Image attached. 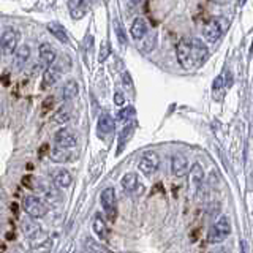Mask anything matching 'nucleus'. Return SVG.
Wrapping results in <instances>:
<instances>
[{
  "label": "nucleus",
  "mask_w": 253,
  "mask_h": 253,
  "mask_svg": "<svg viewBox=\"0 0 253 253\" xmlns=\"http://www.w3.org/2000/svg\"><path fill=\"white\" fill-rule=\"evenodd\" d=\"M30 190L38 195V198L46 203H51L52 206H57L62 203V193L60 188L54 184L52 180L44 179V177H32V184H30Z\"/></svg>",
  "instance_id": "1"
},
{
  "label": "nucleus",
  "mask_w": 253,
  "mask_h": 253,
  "mask_svg": "<svg viewBox=\"0 0 253 253\" xmlns=\"http://www.w3.org/2000/svg\"><path fill=\"white\" fill-rule=\"evenodd\" d=\"M229 29V19L226 16H213L212 19L208 21V24L203 29V37L206 42L217 43L218 40L225 37V34Z\"/></svg>",
  "instance_id": "2"
},
{
  "label": "nucleus",
  "mask_w": 253,
  "mask_h": 253,
  "mask_svg": "<svg viewBox=\"0 0 253 253\" xmlns=\"http://www.w3.org/2000/svg\"><path fill=\"white\" fill-rule=\"evenodd\" d=\"M176 59L179 62V65L184 70H195V68H198L190 38H182L180 42L177 43V46H176Z\"/></svg>",
  "instance_id": "3"
},
{
  "label": "nucleus",
  "mask_w": 253,
  "mask_h": 253,
  "mask_svg": "<svg viewBox=\"0 0 253 253\" xmlns=\"http://www.w3.org/2000/svg\"><path fill=\"white\" fill-rule=\"evenodd\" d=\"M22 209L27 217H32L35 220L46 217L47 211H49L47 209V204L42 198H38L35 195H26L22 198Z\"/></svg>",
  "instance_id": "4"
},
{
  "label": "nucleus",
  "mask_w": 253,
  "mask_h": 253,
  "mask_svg": "<svg viewBox=\"0 0 253 253\" xmlns=\"http://www.w3.org/2000/svg\"><path fill=\"white\" fill-rule=\"evenodd\" d=\"M229 234H231V221H229V217L221 215L215 223L211 226L208 233V241L211 244H220V242H223Z\"/></svg>",
  "instance_id": "5"
},
{
  "label": "nucleus",
  "mask_w": 253,
  "mask_h": 253,
  "mask_svg": "<svg viewBox=\"0 0 253 253\" xmlns=\"http://www.w3.org/2000/svg\"><path fill=\"white\" fill-rule=\"evenodd\" d=\"M100 204L105 211L109 221H114L117 215V200H116V190L113 187L105 188L100 193Z\"/></svg>",
  "instance_id": "6"
},
{
  "label": "nucleus",
  "mask_w": 253,
  "mask_h": 253,
  "mask_svg": "<svg viewBox=\"0 0 253 253\" xmlns=\"http://www.w3.org/2000/svg\"><path fill=\"white\" fill-rule=\"evenodd\" d=\"M138 168L144 176H152L160 168V157L155 150H146L139 158Z\"/></svg>",
  "instance_id": "7"
},
{
  "label": "nucleus",
  "mask_w": 253,
  "mask_h": 253,
  "mask_svg": "<svg viewBox=\"0 0 253 253\" xmlns=\"http://www.w3.org/2000/svg\"><path fill=\"white\" fill-rule=\"evenodd\" d=\"M0 40H2L3 54L10 55V54H13L16 49H18L19 42H21V32L18 29H14V27H6L3 30L2 37H0Z\"/></svg>",
  "instance_id": "8"
},
{
  "label": "nucleus",
  "mask_w": 253,
  "mask_h": 253,
  "mask_svg": "<svg viewBox=\"0 0 253 253\" xmlns=\"http://www.w3.org/2000/svg\"><path fill=\"white\" fill-rule=\"evenodd\" d=\"M54 142H55V146L60 147V149H67V150H71L73 147H76L78 144V138H76V134L68 130V128H62L59 130L57 133H55V136H54Z\"/></svg>",
  "instance_id": "9"
},
{
  "label": "nucleus",
  "mask_w": 253,
  "mask_h": 253,
  "mask_svg": "<svg viewBox=\"0 0 253 253\" xmlns=\"http://www.w3.org/2000/svg\"><path fill=\"white\" fill-rule=\"evenodd\" d=\"M121 185L124 192L128 195H136L139 193V190L142 192V184L139 182V176L136 172H126L121 180Z\"/></svg>",
  "instance_id": "10"
},
{
  "label": "nucleus",
  "mask_w": 253,
  "mask_h": 253,
  "mask_svg": "<svg viewBox=\"0 0 253 253\" xmlns=\"http://www.w3.org/2000/svg\"><path fill=\"white\" fill-rule=\"evenodd\" d=\"M188 182L190 188L193 190V193H196L204 184V168L200 163H193L192 168L188 171Z\"/></svg>",
  "instance_id": "11"
},
{
  "label": "nucleus",
  "mask_w": 253,
  "mask_h": 253,
  "mask_svg": "<svg viewBox=\"0 0 253 253\" xmlns=\"http://www.w3.org/2000/svg\"><path fill=\"white\" fill-rule=\"evenodd\" d=\"M38 57L44 67H51L55 62V59H57V49L51 43L44 42L38 46Z\"/></svg>",
  "instance_id": "12"
},
{
  "label": "nucleus",
  "mask_w": 253,
  "mask_h": 253,
  "mask_svg": "<svg viewBox=\"0 0 253 253\" xmlns=\"http://www.w3.org/2000/svg\"><path fill=\"white\" fill-rule=\"evenodd\" d=\"M190 42H192V49H193V54H195V60H196V65L201 67L203 63L208 60L209 57V49L206 43L200 38H190Z\"/></svg>",
  "instance_id": "13"
},
{
  "label": "nucleus",
  "mask_w": 253,
  "mask_h": 253,
  "mask_svg": "<svg viewBox=\"0 0 253 253\" xmlns=\"http://www.w3.org/2000/svg\"><path fill=\"white\" fill-rule=\"evenodd\" d=\"M171 171L174 176L182 177L188 172V160L184 154H174L171 158Z\"/></svg>",
  "instance_id": "14"
},
{
  "label": "nucleus",
  "mask_w": 253,
  "mask_h": 253,
  "mask_svg": "<svg viewBox=\"0 0 253 253\" xmlns=\"http://www.w3.org/2000/svg\"><path fill=\"white\" fill-rule=\"evenodd\" d=\"M116 128V121L114 117L105 113L98 117V122H97V131H98V136H106V134L113 133Z\"/></svg>",
  "instance_id": "15"
},
{
  "label": "nucleus",
  "mask_w": 253,
  "mask_h": 253,
  "mask_svg": "<svg viewBox=\"0 0 253 253\" xmlns=\"http://www.w3.org/2000/svg\"><path fill=\"white\" fill-rule=\"evenodd\" d=\"M130 34L134 40H142L147 34H149V26H147V21L142 18V16H138L134 18V21L131 22V27H130Z\"/></svg>",
  "instance_id": "16"
},
{
  "label": "nucleus",
  "mask_w": 253,
  "mask_h": 253,
  "mask_svg": "<svg viewBox=\"0 0 253 253\" xmlns=\"http://www.w3.org/2000/svg\"><path fill=\"white\" fill-rule=\"evenodd\" d=\"M89 0H68V10L73 19H83L87 13Z\"/></svg>",
  "instance_id": "17"
},
{
  "label": "nucleus",
  "mask_w": 253,
  "mask_h": 253,
  "mask_svg": "<svg viewBox=\"0 0 253 253\" xmlns=\"http://www.w3.org/2000/svg\"><path fill=\"white\" fill-rule=\"evenodd\" d=\"M29 59H30V46H27V44L18 46V49L14 51L13 65H14L16 68H18V70H22L24 67L27 65Z\"/></svg>",
  "instance_id": "18"
},
{
  "label": "nucleus",
  "mask_w": 253,
  "mask_h": 253,
  "mask_svg": "<svg viewBox=\"0 0 253 253\" xmlns=\"http://www.w3.org/2000/svg\"><path fill=\"white\" fill-rule=\"evenodd\" d=\"M60 71L55 68L54 65L52 67H47L43 73V83H42V87L43 89H49V87L57 84V81L60 79Z\"/></svg>",
  "instance_id": "19"
},
{
  "label": "nucleus",
  "mask_w": 253,
  "mask_h": 253,
  "mask_svg": "<svg viewBox=\"0 0 253 253\" xmlns=\"http://www.w3.org/2000/svg\"><path fill=\"white\" fill-rule=\"evenodd\" d=\"M78 92H79V85L78 83L75 81V79H68V81L63 84L62 87V100L63 101H70V100H73L75 97H78Z\"/></svg>",
  "instance_id": "20"
},
{
  "label": "nucleus",
  "mask_w": 253,
  "mask_h": 253,
  "mask_svg": "<svg viewBox=\"0 0 253 253\" xmlns=\"http://www.w3.org/2000/svg\"><path fill=\"white\" fill-rule=\"evenodd\" d=\"M54 184L59 188H68L73 184V176L68 169H57L54 174Z\"/></svg>",
  "instance_id": "21"
},
{
  "label": "nucleus",
  "mask_w": 253,
  "mask_h": 253,
  "mask_svg": "<svg viewBox=\"0 0 253 253\" xmlns=\"http://www.w3.org/2000/svg\"><path fill=\"white\" fill-rule=\"evenodd\" d=\"M231 84H233L231 78L225 79V73L220 75L218 78H215V81H213V85H212L213 97H215V98H221V95H223V90L228 89V87H231Z\"/></svg>",
  "instance_id": "22"
},
{
  "label": "nucleus",
  "mask_w": 253,
  "mask_h": 253,
  "mask_svg": "<svg viewBox=\"0 0 253 253\" xmlns=\"http://www.w3.org/2000/svg\"><path fill=\"white\" fill-rule=\"evenodd\" d=\"M92 226H93V231H95V234H97L100 239H103V241H108V234H109V231H108V225H106V221H105V218H103L100 213H97V215L93 217V223H92Z\"/></svg>",
  "instance_id": "23"
},
{
  "label": "nucleus",
  "mask_w": 253,
  "mask_h": 253,
  "mask_svg": "<svg viewBox=\"0 0 253 253\" xmlns=\"http://www.w3.org/2000/svg\"><path fill=\"white\" fill-rule=\"evenodd\" d=\"M70 119H71V106L70 105H63L52 114V124L63 125V124H67Z\"/></svg>",
  "instance_id": "24"
},
{
  "label": "nucleus",
  "mask_w": 253,
  "mask_h": 253,
  "mask_svg": "<svg viewBox=\"0 0 253 253\" xmlns=\"http://www.w3.org/2000/svg\"><path fill=\"white\" fill-rule=\"evenodd\" d=\"M47 30H49V34H52V37L57 38V42L68 43V35H67V32H65V29H63L62 24L49 22V24H47Z\"/></svg>",
  "instance_id": "25"
},
{
  "label": "nucleus",
  "mask_w": 253,
  "mask_h": 253,
  "mask_svg": "<svg viewBox=\"0 0 253 253\" xmlns=\"http://www.w3.org/2000/svg\"><path fill=\"white\" fill-rule=\"evenodd\" d=\"M134 126H136V125H134V122H128V125H125V128L122 130L121 136H119V149H117V155L122 152L124 147H125V144L130 141L131 134H133V131H134Z\"/></svg>",
  "instance_id": "26"
},
{
  "label": "nucleus",
  "mask_w": 253,
  "mask_h": 253,
  "mask_svg": "<svg viewBox=\"0 0 253 253\" xmlns=\"http://www.w3.org/2000/svg\"><path fill=\"white\" fill-rule=\"evenodd\" d=\"M84 252L85 253H109L108 249H105L101 244L92 239V237H85L84 239Z\"/></svg>",
  "instance_id": "27"
},
{
  "label": "nucleus",
  "mask_w": 253,
  "mask_h": 253,
  "mask_svg": "<svg viewBox=\"0 0 253 253\" xmlns=\"http://www.w3.org/2000/svg\"><path fill=\"white\" fill-rule=\"evenodd\" d=\"M51 158L52 162H57V163H63V162H70V152L67 149H60V147H55L51 150Z\"/></svg>",
  "instance_id": "28"
},
{
  "label": "nucleus",
  "mask_w": 253,
  "mask_h": 253,
  "mask_svg": "<svg viewBox=\"0 0 253 253\" xmlns=\"http://www.w3.org/2000/svg\"><path fill=\"white\" fill-rule=\"evenodd\" d=\"M52 65L57 68L60 73H67V71H70V68H71V59L68 57V55H60V57H57L55 59V62L52 63Z\"/></svg>",
  "instance_id": "29"
},
{
  "label": "nucleus",
  "mask_w": 253,
  "mask_h": 253,
  "mask_svg": "<svg viewBox=\"0 0 253 253\" xmlns=\"http://www.w3.org/2000/svg\"><path fill=\"white\" fill-rule=\"evenodd\" d=\"M157 44V34H147L144 38L141 40V49L144 51V52H150V51H154V47Z\"/></svg>",
  "instance_id": "30"
},
{
  "label": "nucleus",
  "mask_w": 253,
  "mask_h": 253,
  "mask_svg": "<svg viewBox=\"0 0 253 253\" xmlns=\"http://www.w3.org/2000/svg\"><path fill=\"white\" fill-rule=\"evenodd\" d=\"M134 114H136V111H134L133 106H125L122 108L121 111H119V114H117V121H121V122H131V119L134 117Z\"/></svg>",
  "instance_id": "31"
},
{
  "label": "nucleus",
  "mask_w": 253,
  "mask_h": 253,
  "mask_svg": "<svg viewBox=\"0 0 253 253\" xmlns=\"http://www.w3.org/2000/svg\"><path fill=\"white\" fill-rule=\"evenodd\" d=\"M114 30H116V35H117L119 43H121L122 46H125L126 44V37H125V30L122 27L121 21H114Z\"/></svg>",
  "instance_id": "32"
},
{
  "label": "nucleus",
  "mask_w": 253,
  "mask_h": 253,
  "mask_svg": "<svg viewBox=\"0 0 253 253\" xmlns=\"http://www.w3.org/2000/svg\"><path fill=\"white\" fill-rule=\"evenodd\" d=\"M122 83H124V87L125 89H133V81H131V76L128 71H124L122 75Z\"/></svg>",
  "instance_id": "33"
},
{
  "label": "nucleus",
  "mask_w": 253,
  "mask_h": 253,
  "mask_svg": "<svg viewBox=\"0 0 253 253\" xmlns=\"http://www.w3.org/2000/svg\"><path fill=\"white\" fill-rule=\"evenodd\" d=\"M114 103H116L117 106H124L125 97H124V92L122 90H116L114 92Z\"/></svg>",
  "instance_id": "34"
},
{
  "label": "nucleus",
  "mask_w": 253,
  "mask_h": 253,
  "mask_svg": "<svg viewBox=\"0 0 253 253\" xmlns=\"http://www.w3.org/2000/svg\"><path fill=\"white\" fill-rule=\"evenodd\" d=\"M108 52H109V46H108V43L101 44V49H100V57H98V60H100V62H105V60H106V57H108Z\"/></svg>",
  "instance_id": "35"
},
{
  "label": "nucleus",
  "mask_w": 253,
  "mask_h": 253,
  "mask_svg": "<svg viewBox=\"0 0 253 253\" xmlns=\"http://www.w3.org/2000/svg\"><path fill=\"white\" fill-rule=\"evenodd\" d=\"M54 105V97H47L44 101H43V111L46 113V111H49Z\"/></svg>",
  "instance_id": "36"
},
{
  "label": "nucleus",
  "mask_w": 253,
  "mask_h": 253,
  "mask_svg": "<svg viewBox=\"0 0 253 253\" xmlns=\"http://www.w3.org/2000/svg\"><path fill=\"white\" fill-rule=\"evenodd\" d=\"M47 149H49V146L44 144V146L42 147V150H38V157H43V155H44V152H47Z\"/></svg>",
  "instance_id": "37"
},
{
  "label": "nucleus",
  "mask_w": 253,
  "mask_h": 253,
  "mask_svg": "<svg viewBox=\"0 0 253 253\" xmlns=\"http://www.w3.org/2000/svg\"><path fill=\"white\" fill-rule=\"evenodd\" d=\"M11 211H13V213L16 215V213H18V204H16V203H11Z\"/></svg>",
  "instance_id": "38"
},
{
  "label": "nucleus",
  "mask_w": 253,
  "mask_h": 253,
  "mask_svg": "<svg viewBox=\"0 0 253 253\" xmlns=\"http://www.w3.org/2000/svg\"><path fill=\"white\" fill-rule=\"evenodd\" d=\"M10 253H26V252H24V249L22 247H16L14 250H11Z\"/></svg>",
  "instance_id": "39"
},
{
  "label": "nucleus",
  "mask_w": 253,
  "mask_h": 253,
  "mask_svg": "<svg viewBox=\"0 0 253 253\" xmlns=\"http://www.w3.org/2000/svg\"><path fill=\"white\" fill-rule=\"evenodd\" d=\"M213 3H218V5H225V3H228L229 0H212Z\"/></svg>",
  "instance_id": "40"
},
{
  "label": "nucleus",
  "mask_w": 253,
  "mask_h": 253,
  "mask_svg": "<svg viewBox=\"0 0 253 253\" xmlns=\"http://www.w3.org/2000/svg\"><path fill=\"white\" fill-rule=\"evenodd\" d=\"M3 55V49H2V40H0V57Z\"/></svg>",
  "instance_id": "41"
},
{
  "label": "nucleus",
  "mask_w": 253,
  "mask_h": 253,
  "mask_svg": "<svg viewBox=\"0 0 253 253\" xmlns=\"http://www.w3.org/2000/svg\"><path fill=\"white\" fill-rule=\"evenodd\" d=\"M245 3V0H239V5H244Z\"/></svg>",
  "instance_id": "42"
}]
</instances>
